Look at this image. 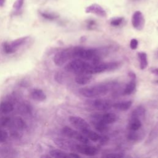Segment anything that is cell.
Masks as SVG:
<instances>
[{"label": "cell", "instance_id": "6da1fadb", "mask_svg": "<svg viewBox=\"0 0 158 158\" xmlns=\"http://www.w3.org/2000/svg\"><path fill=\"white\" fill-rule=\"evenodd\" d=\"M116 83L113 81L99 83L80 88L78 92L83 97L96 98L105 96L115 88Z\"/></svg>", "mask_w": 158, "mask_h": 158}, {"label": "cell", "instance_id": "7a4b0ae2", "mask_svg": "<svg viewBox=\"0 0 158 158\" xmlns=\"http://www.w3.org/2000/svg\"><path fill=\"white\" fill-rule=\"evenodd\" d=\"M93 64V63L82 59H75L71 60L69 63H67L64 69L67 72L73 73L76 75L80 73L91 74V71Z\"/></svg>", "mask_w": 158, "mask_h": 158}, {"label": "cell", "instance_id": "3957f363", "mask_svg": "<svg viewBox=\"0 0 158 158\" xmlns=\"http://www.w3.org/2000/svg\"><path fill=\"white\" fill-rule=\"evenodd\" d=\"M120 66L118 62H98L96 64H93L91 73H100L106 72L113 71L118 69Z\"/></svg>", "mask_w": 158, "mask_h": 158}, {"label": "cell", "instance_id": "277c9868", "mask_svg": "<svg viewBox=\"0 0 158 158\" xmlns=\"http://www.w3.org/2000/svg\"><path fill=\"white\" fill-rule=\"evenodd\" d=\"M72 59V47H70L57 52L54 56L53 61L56 65L60 67Z\"/></svg>", "mask_w": 158, "mask_h": 158}, {"label": "cell", "instance_id": "5b68a950", "mask_svg": "<svg viewBox=\"0 0 158 158\" xmlns=\"http://www.w3.org/2000/svg\"><path fill=\"white\" fill-rule=\"evenodd\" d=\"M63 134L67 137L72 139H74L81 143L89 144V140L80 131L75 130L68 126H65L62 130Z\"/></svg>", "mask_w": 158, "mask_h": 158}, {"label": "cell", "instance_id": "8992f818", "mask_svg": "<svg viewBox=\"0 0 158 158\" xmlns=\"http://www.w3.org/2000/svg\"><path fill=\"white\" fill-rule=\"evenodd\" d=\"M91 119L98 120L104 124L109 125L114 123L117 120V116L112 112L104 114H94L91 116Z\"/></svg>", "mask_w": 158, "mask_h": 158}, {"label": "cell", "instance_id": "52a82bcc", "mask_svg": "<svg viewBox=\"0 0 158 158\" xmlns=\"http://www.w3.org/2000/svg\"><path fill=\"white\" fill-rule=\"evenodd\" d=\"M89 104L95 109L101 111L107 110L112 107L113 105V103L110 100L104 99H95L90 101Z\"/></svg>", "mask_w": 158, "mask_h": 158}, {"label": "cell", "instance_id": "ba28073f", "mask_svg": "<svg viewBox=\"0 0 158 158\" xmlns=\"http://www.w3.org/2000/svg\"><path fill=\"white\" fill-rule=\"evenodd\" d=\"M75 151L85 156H94L98 154V149L95 146L80 143V144H76Z\"/></svg>", "mask_w": 158, "mask_h": 158}, {"label": "cell", "instance_id": "9c48e42d", "mask_svg": "<svg viewBox=\"0 0 158 158\" xmlns=\"http://www.w3.org/2000/svg\"><path fill=\"white\" fill-rule=\"evenodd\" d=\"M69 120V122L80 132L85 130L91 128L89 123L84 118L79 116H70Z\"/></svg>", "mask_w": 158, "mask_h": 158}, {"label": "cell", "instance_id": "30bf717a", "mask_svg": "<svg viewBox=\"0 0 158 158\" xmlns=\"http://www.w3.org/2000/svg\"><path fill=\"white\" fill-rule=\"evenodd\" d=\"M131 24L135 29L138 31L142 30L145 25V19L143 13L139 10L135 11L131 17Z\"/></svg>", "mask_w": 158, "mask_h": 158}, {"label": "cell", "instance_id": "8fae6325", "mask_svg": "<svg viewBox=\"0 0 158 158\" xmlns=\"http://www.w3.org/2000/svg\"><path fill=\"white\" fill-rule=\"evenodd\" d=\"M128 77L130 78V80L126 84L123 91V94L127 95V96L130 95L132 93H133L136 87V74L133 71H130L128 72Z\"/></svg>", "mask_w": 158, "mask_h": 158}, {"label": "cell", "instance_id": "7c38bea8", "mask_svg": "<svg viewBox=\"0 0 158 158\" xmlns=\"http://www.w3.org/2000/svg\"><path fill=\"white\" fill-rule=\"evenodd\" d=\"M54 141L59 148L62 149L75 151V145L77 143L70 139L62 138H56Z\"/></svg>", "mask_w": 158, "mask_h": 158}, {"label": "cell", "instance_id": "4fadbf2b", "mask_svg": "<svg viewBox=\"0 0 158 158\" xmlns=\"http://www.w3.org/2000/svg\"><path fill=\"white\" fill-rule=\"evenodd\" d=\"M85 12L87 14H93L98 17L104 18L107 16L106 11L102 6L98 4H92L85 8Z\"/></svg>", "mask_w": 158, "mask_h": 158}, {"label": "cell", "instance_id": "5bb4252c", "mask_svg": "<svg viewBox=\"0 0 158 158\" xmlns=\"http://www.w3.org/2000/svg\"><path fill=\"white\" fill-rule=\"evenodd\" d=\"M92 75L89 73L77 74L75 77V81L81 85H85L89 83L92 80Z\"/></svg>", "mask_w": 158, "mask_h": 158}, {"label": "cell", "instance_id": "9a60e30c", "mask_svg": "<svg viewBox=\"0 0 158 158\" xmlns=\"http://www.w3.org/2000/svg\"><path fill=\"white\" fill-rule=\"evenodd\" d=\"M142 126V120L136 117H130L128 128L130 131L139 130Z\"/></svg>", "mask_w": 158, "mask_h": 158}, {"label": "cell", "instance_id": "2e32d148", "mask_svg": "<svg viewBox=\"0 0 158 158\" xmlns=\"http://www.w3.org/2000/svg\"><path fill=\"white\" fill-rule=\"evenodd\" d=\"M131 101H122L114 103L112 105V107L120 111H125L128 110L131 106Z\"/></svg>", "mask_w": 158, "mask_h": 158}, {"label": "cell", "instance_id": "e0dca14e", "mask_svg": "<svg viewBox=\"0 0 158 158\" xmlns=\"http://www.w3.org/2000/svg\"><path fill=\"white\" fill-rule=\"evenodd\" d=\"M81 133H83L89 140H91L92 141H94V142L99 141L101 137V135H100L98 133L93 131L90 128L85 130L83 131H81Z\"/></svg>", "mask_w": 158, "mask_h": 158}, {"label": "cell", "instance_id": "ac0fdd59", "mask_svg": "<svg viewBox=\"0 0 158 158\" xmlns=\"http://www.w3.org/2000/svg\"><path fill=\"white\" fill-rule=\"evenodd\" d=\"M146 114V109L145 108L139 105L138 107H136L131 113L130 117H136L138 118L141 119V120L144 118Z\"/></svg>", "mask_w": 158, "mask_h": 158}, {"label": "cell", "instance_id": "d6986e66", "mask_svg": "<svg viewBox=\"0 0 158 158\" xmlns=\"http://www.w3.org/2000/svg\"><path fill=\"white\" fill-rule=\"evenodd\" d=\"M137 56L139 64V68L141 70H144L148 65V60L147 54L144 52H138Z\"/></svg>", "mask_w": 158, "mask_h": 158}, {"label": "cell", "instance_id": "ffe728a7", "mask_svg": "<svg viewBox=\"0 0 158 158\" xmlns=\"http://www.w3.org/2000/svg\"><path fill=\"white\" fill-rule=\"evenodd\" d=\"M91 122L92 123V125H93L94 128L99 133H105L106 131H107L109 127L108 125L106 124L103 123L102 122L98 120H95V119H91Z\"/></svg>", "mask_w": 158, "mask_h": 158}, {"label": "cell", "instance_id": "44dd1931", "mask_svg": "<svg viewBox=\"0 0 158 158\" xmlns=\"http://www.w3.org/2000/svg\"><path fill=\"white\" fill-rule=\"evenodd\" d=\"M31 98L37 101L42 102L46 99V95L43 90L40 89H35L31 93Z\"/></svg>", "mask_w": 158, "mask_h": 158}, {"label": "cell", "instance_id": "7402d4cb", "mask_svg": "<svg viewBox=\"0 0 158 158\" xmlns=\"http://www.w3.org/2000/svg\"><path fill=\"white\" fill-rule=\"evenodd\" d=\"M14 110V106L12 104L8 101H4L0 104V113L7 114Z\"/></svg>", "mask_w": 158, "mask_h": 158}, {"label": "cell", "instance_id": "603a6c76", "mask_svg": "<svg viewBox=\"0 0 158 158\" xmlns=\"http://www.w3.org/2000/svg\"><path fill=\"white\" fill-rule=\"evenodd\" d=\"M49 154L52 157H70L69 153L67 154V152L60 149H52L49 151Z\"/></svg>", "mask_w": 158, "mask_h": 158}, {"label": "cell", "instance_id": "cb8c5ba5", "mask_svg": "<svg viewBox=\"0 0 158 158\" xmlns=\"http://www.w3.org/2000/svg\"><path fill=\"white\" fill-rule=\"evenodd\" d=\"M27 38H28L27 36H25V37H22V38H20L16 39V40L12 41L11 43H10V44L11 47L15 51H16V49L17 48L20 46L22 44H23L25 42Z\"/></svg>", "mask_w": 158, "mask_h": 158}, {"label": "cell", "instance_id": "d4e9b609", "mask_svg": "<svg viewBox=\"0 0 158 158\" xmlns=\"http://www.w3.org/2000/svg\"><path fill=\"white\" fill-rule=\"evenodd\" d=\"M137 131H130L127 135L128 139L131 141H137L141 139V133Z\"/></svg>", "mask_w": 158, "mask_h": 158}, {"label": "cell", "instance_id": "484cf974", "mask_svg": "<svg viewBox=\"0 0 158 158\" xmlns=\"http://www.w3.org/2000/svg\"><path fill=\"white\" fill-rule=\"evenodd\" d=\"M40 14L41 15L48 20H53L59 17V15L56 14V13H53V12H40Z\"/></svg>", "mask_w": 158, "mask_h": 158}, {"label": "cell", "instance_id": "4316f807", "mask_svg": "<svg viewBox=\"0 0 158 158\" xmlns=\"http://www.w3.org/2000/svg\"><path fill=\"white\" fill-rule=\"evenodd\" d=\"M124 21V18L122 17H117L112 18L110 21V25L113 27H119L120 25L122 24V23Z\"/></svg>", "mask_w": 158, "mask_h": 158}, {"label": "cell", "instance_id": "83f0119b", "mask_svg": "<svg viewBox=\"0 0 158 158\" xmlns=\"http://www.w3.org/2000/svg\"><path fill=\"white\" fill-rule=\"evenodd\" d=\"M14 125L20 129H23L26 127V124L24 120L21 117H16L14 120Z\"/></svg>", "mask_w": 158, "mask_h": 158}, {"label": "cell", "instance_id": "f1b7e54d", "mask_svg": "<svg viewBox=\"0 0 158 158\" xmlns=\"http://www.w3.org/2000/svg\"><path fill=\"white\" fill-rule=\"evenodd\" d=\"M2 47H3V49L4 51L6 53V54H11L14 52L15 51L11 47L10 43H7V42H5L3 43L2 44Z\"/></svg>", "mask_w": 158, "mask_h": 158}, {"label": "cell", "instance_id": "f546056e", "mask_svg": "<svg viewBox=\"0 0 158 158\" xmlns=\"http://www.w3.org/2000/svg\"><path fill=\"white\" fill-rule=\"evenodd\" d=\"M24 1L25 0H16L13 4V9L16 11L19 10L22 7Z\"/></svg>", "mask_w": 158, "mask_h": 158}, {"label": "cell", "instance_id": "4dcf8cb0", "mask_svg": "<svg viewBox=\"0 0 158 158\" xmlns=\"http://www.w3.org/2000/svg\"><path fill=\"white\" fill-rule=\"evenodd\" d=\"M8 137V134L7 131L4 130L0 129V143L4 142Z\"/></svg>", "mask_w": 158, "mask_h": 158}, {"label": "cell", "instance_id": "1f68e13d", "mask_svg": "<svg viewBox=\"0 0 158 158\" xmlns=\"http://www.w3.org/2000/svg\"><path fill=\"white\" fill-rule=\"evenodd\" d=\"M138 41L136 38H132L130 42V48L132 50H135L138 46Z\"/></svg>", "mask_w": 158, "mask_h": 158}, {"label": "cell", "instance_id": "d6a6232c", "mask_svg": "<svg viewBox=\"0 0 158 158\" xmlns=\"http://www.w3.org/2000/svg\"><path fill=\"white\" fill-rule=\"evenodd\" d=\"M104 157H109V158H117V157H123L124 155L122 153H108L104 156Z\"/></svg>", "mask_w": 158, "mask_h": 158}, {"label": "cell", "instance_id": "836d02e7", "mask_svg": "<svg viewBox=\"0 0 158 158\" xmlns=\"http://www.w3.org/2000/svg\"><path fill=\"white\" fill-rule=\"evenodd\" d=\"M87 28L89 30H93L94 29L96 26V22L94 20H89L87 21L86 23Z\"/></svg>", "mask_w": 158, "mask_h": 158}, {"label": "cell", "instance_id": "e575fe53", "mask_svg": "<svg viewBox=\"0 0 158 158\" xmlns=\"http://www.w3.org/2000/svg\"><path fill=\"white\" fill-rule=\"evenodd\" d=\"M10 122V119L9 117H3L0 120V125L2 126H6Z\"/></svg>", "mask_w": 158, "mask_h": 158}, {"label": "cell", "instance_id": "d590c367", "mask_svg": "<svg viewBox=\"0 0 158 158\" xmlns=\"http://www.w3.org/2000/svg\"><path fill=\"white\" fill-rule=\"evenodd\" d=\"M149 70H150L151 73H152L153 75H156V76H157L158 77V67H151ZM155 83L158 84V80H156Z\"/></svg>", "mask_w": 158, "mask_h": 158}, {"label": "cell", "instance_id": "8d00e7d4", "mask_svg": "<svg viewBox=\"0 0 158 158\" xmlns=\"http://www.w3.org/2000/svg\"><path fill=\"white\" fill-rule=\"evenodd\" d=\"M69 156H70V157H74V158H79V157H80V156L78 154H76L75 152L69 153Z\"/></svg>", "mask_w": 158, "mask_h": 158}, {"label": "cell", "instance_id": "74e56055", "mask_svg": "<svg viewBox=\"0 0 158 158\" xmlns=\"http://www.w3.org/2000/svg\"><path fill=\"white\" fill-rule=\"evenodd\" d=\"M6 0H0V7H3L5 4Z\"/></svg>", "mask_w": 158, "mask_h": 158}, {"label": "cell", "instance_id": "f35d334b", "mask_svg": "<svg viewBox=\"0 0 158 158\" xmlns=\"http://www.w3.org/2000/svg\"><path fill=\"white\" fill-rule=\"evenodd\" d=\"M157 56H158V51H157Z\"/></svg>", "mask_w": 158, "mask_h": 158}]
</instances>
